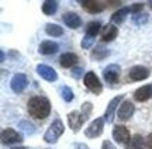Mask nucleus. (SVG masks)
<instances>
[{
    "label": "nucleus",
    "instance_id": "8",
    "mask_svg": "<svg viewBox=\"0 0 152 149\" xmlns=\"http://www.w3.org/2000/svg\"><path fill=\"white\" fill-rule=\"evenodd\" d=\"M134 104L131 103L130 100H124L118 107V111H117V117H118L120 121H128L132 114H134Z\"/></svg>",
    "mask_w": 152,
    "mask_h": 149
},
{
    "label": "nucleus",
    "instance_id": "31",
    "mask_svg": "<svg viewBox=\"0 0 152 149\" xmlns=\"http://www.w3.org/2000/svg\"><path fill=\"white\" fill-rule=\"evenodd\" d=\"M92 103H83V105H82V113L85 114V116L89 118V116H90V113H92Z\"/></svg>",
    "mask_w": 152,
    "mask_h": 149
},
{
    "label": "nucleus",
    "instance_id": "32",
    "mask_svg": "<svg viewBox=\"0 0 152 149\" xmlns=\"http://www.w3.org/2000/svg\"><path fill=\"white\" fill-rule=\"evenodd\" d=\"M82 72H83V71H82V68H75V69L72 71V76L75 77V79H79L80 75H82Z\"/></svg>",
    "mask_w": 152,
    "mask_h": 149
},
{
    "label": "nucleus",
    "instance_id": "7",
    "mask_svg": "<svg viewBox=\"0 0 152 149\" xmlns=\"http://www.w3.org/2000/svg\"><path fill=\"white\" fill-rule=\"evenodd\" d=\"M120 73H121V68H120L118 65H115V63H111V65H109V66L104 68L103 77H104V80H106L107 83L114 84V83L118 82Z\"/></svg>",
    "mask_w": 152,
    "mask_h": 149
},
{
    "label": "nucleus",
    "instance_id": "37",
    "mask_svg": "<svg viewBox=\"0 0 152 149\" xmlns=\"http://www.w3.org/2000/svg\"><path fill=\"white\" fill-rule=\"evenodd\" d=\"M11 149H27L26 146H18V148H11Z\"/></svg>",
    "mask_w": 152,
    "mask_h": 149
},
{
    "label": "nucleus",
    "instance_id": "18",
    "mask_svg": "<svg viewBox=\"0 0 152 149\" xmlns=\"http://www.w3.org/2000/svg\"><path fill=\"white\" fill-rule=\"evenodd\" d=\"M82 7L86 11L92 13V14H96V13H100V11L104 9V6L100 3V1H96V0H86V1H82Z\"/></svg>",
    "mask_w": 152,
    "mask_h": 149
},
{
    "label": "nucleus",
    "instance_id": "29",
    "mask_svg": "<svg viewBox=\"0 0 152 149\" xmlns=\"http://www.w3.org/2000/svg\"><path fill=\"white\" fill-rule=\"evenodd\" d=\"M132 20L137 25H141V24L148 21V14H137V16L132 17Z\"/></svg>",
    "mask_w": 152,
    "mask_h": 149
},
{
    "label": "nucleus",
    "instance_id": "12",
    "mask_svg": "<svg viewBox=\"0 0 152 149\" xmlns=\"http://www.w3.org/2000/svg\"><path fill=\"white\" fill-rule=\"evenodd\" d=\"M121 100H124V94H120V96H117V97H114V99L109 103L107 110H106V113H104V121L106 122H113L114 113H115V110H117V107L120 105Z\"/></svg>",
    "mask_w": 152,
    "mask_h": 149
},
{
    "label": "nucleus",
    "instance_id": "30",
    "mask_svg": "<svg viewBox=\"0 0 152 149\" xmlns=\"http://www.w3.org/2000/svg\"><path fill=\"white\" fill-rule=\"evenodd\" d=\"M142 9H144V4H142V3H134V4L130 7V11L134 16H137V14H141Z\"/></svg>",
    "mask_w": 152,
    "mask_h": 149
},
{
    "label": "nucleus",
    "instance_id": "27",
    "mask_svg": "<svg viewBox=\"0 0 152 149\" xmlns=\"http://www.w3.org/2000/svg\"><path fill=\"white\" fill-rule=\"evenodd\" d=\"M18 128H21L23 131L26 134H34L35 132V127H34L31 122H28V121H20V124H18Z\"/></svg>",
    "mask_w": 152,
    "mask_h": 149
},
{
    "label": "nucleus",
    "instance_id": "1",
    "mask_svg": "<svg viewBox=\"0 0 152 149\" xmlns=\"http://www.w3.org/2000/svg\"><path fill=\"white\" fill-rule=\"evenodd\" d=\"M28 114L37 120H45L51 113V103L44 96H34L27 103Z\"/></svg>",
    "mask_w": 152,
    "mask_h": 149
},
{
    "label": "nucleus",
    "instance_id": "23",
    "mask_svg": "<svg viewBox=\"0 0 152 149\" xmlns=\"http://www.w3.org/2000/svg\"><path fill=\"white\" fill-rule=\"evenodd\" d=\"M58 10V1L55 0H47L42 3V11L47 16H52L55 11Z\"/></svg>",
    "mask_w": 152,
    "mask_h": 149
},
{
    "label": "nucleus",
    "instance_id": "36",
    "mask_svg": "<svg viewBox=\"0 0 152 149\" xmlns=\"http://www.w3.org/2000/svg\"><path fill=\"white\" fill-rule=\"evenodd\" d=\"M4 58H6V56H4V52L1 51V62H4Z\"/></svg>",
    "mask_w": 152,
    "mask_h": 149
},
{
    "label": "nucleus",
    "instance_id": "6",
    "mask_svg": "<svg viewBox=\"0 0 152 149\" xmlns=\"http://www.w3.org/2000/svg\"><path fill=\"white\" fill-rule=\"evenodd\" d=\"M103 128H104V118L99 117V118L93 120V121L89 124V127L86 128L85 135H86L87 138H97L99 135H102Z\"/></svg>",
    "mask_w": 152,
    "mask_h": 149
},
{
    "label": "nucleus",
    "instance_id": "19",
    "mask_svg": "<svg viewBox=\"0 0 152 149\" xmlns=\"http://www.w3.org/2000/svg\"><path fill=\"white\" fill-rule=\"evenodd\" d=\"M77 62V55L73 52H66L64 55H61L59 58V63L62 68H72L76 65Z\"/></svg>",
    "mask_w": 152,
    "mask_h": 149
},
{
    "label": "nucleus",
    "instance_id": "15",
    "mask_svg": "<svg viewBox=\"0 0 152 149\" xmlns=\"http://www.w3.org/2000/svg\"><path fill=\"white\" fill-rule=\"evenodd\" d=\"M152 97V84H147V86H142V87L137 89L134 92V100L135 101H147Z\"/></svg>",
    "mask_w": 152,
    "mask_h": 149
},
{
    "label": "nucleus",
    "instance_id": "13",
    "mask_svg": "<svg viewBox=\"0 0 152 149\" xmlns=\"http://www.w3.org/2000/svg\"><path fill=\"white\" fill-rule=\"evenodd\" d=\"M62 20L66 24V27L72 28V30H76L82 25V18L79 14H76L75 11H68L62 16Z\"/></svg>",
    "mask_w": 152,
    "mask_h": 149
},
{
    "label": "nucleus",
    "instance_id": "38",
    "mask_svg": "<svg viewBox=\"0 0 152 149\" xmlns=\"http://www.w3.org/2000/svg\"><path fill=\"white\" fill-rule=\"evenodd\" d=\"M149 7H151V9H152V1H149Z\"/></svg>",
    "mask_w": 152,
    "mask_h": 149
},
{
    "label": "nucleus",
    "instance_id": "5",
    "mask_svg": "<svg viewBox=\"0 0 152 149\" xmlns=\"http://www.w3.org/2000/svg\"><path fill=\"white\" fill-rule=\"evenodd\" d=\"M23 141V135L13 128H4L1 131V144L3 145H13L18 144Z\"/></svg>",
    "mask_w": 152,
    "mask_h": 149
},
{
    "label": "nucleus",
    "instance_id": "28",
    "mask_svg": "<svg viewBox=\"0 0 152 149\" xmlns=\"http://www.w3.org/2000/svg\"><path fill=\"white\" fill-rule=\"evenodd\" d=\"M93 42H94V38H93V37H90V35H85L83 39H82L80 45H82L83 49H89V48L93 45Z\"/></svg>",
    "mask_w": 152,
    "mask_h": 149
},
{
    "label": "nucleus",
    "instance_id": "11",
    "mask_svg": "<svg viewBox=\"0 0 152 149\" xmlns=\"http://www.w3.org/2000/svg\"><path fill=\"white\" fill-rule=\"evenodd\" d=\"M113 138L118 144H128L130 142V131L124 125H115L113 129Z\"/></svg>",
    "mask_w": 152,
    "mask_h": 149
},
{
    "label": "nucleus",
    "instance_id": "20",
    "mask_svg": "<svg viewBox=\"0 0 152 149\" xmlns=\"http://www.w3.org/2000/svg\"><path fill=\"white\" fill-rule=\"evenodd\" d=\"M110 55V51L107 49V48H104V47H96L92 51V59L93 61H103V59H106L107 56Z\"/></svg>",
    "mask_w": 152,
    "mask_h": 149
},
{
    "label": "nucleus",
    "instance_id": "4",
    "mask_svg": "<svg viewBox=\"0 0 152 149\" xmlns=\"http://www.w3.org/2000/svg\"><path fill=\"white\" fill-rule=\"evenodd\" d=\"M86 120L87 117L82 111H72V113L68 114V124H69V127L72 128L73 132H77Z\"/></svg>",
    "mask_w": 152,
    "mask_h": 149
},
{
    "label": "nucleus",
    "instance_id": "25",
    "mask_svg": "<svg viewBox=\"0 0 152 149\" xmlns=\"http://www.w3.org/2000/svg\"><path fill=\"white\" fill-rule=\"evenodd\" d=\"M100 28H102V24L99 21H90L86 27V35H90V37L94 38L100 33Z\"/></svg>",
    "mask_w": 152,
    "mask_h": 149
},
{
    "label": "nucleus",
    "instance_id": "2",
    "mask_svg": "<svg viewBox=\"0 0 152 149\" xmlns=\"http://www.w3.org/2000/svg\"><path fill=\"white\" fill-rule=\"evenodd\" d=\"M64 131H65L64 122L61 121L59 118H56V120L49 125V128L47 129V132H45V135H44L45 142H48V144H55V142L59 139L61 135L64 134Z\"/></svg>",
    "mask_w": 152,
    "mask_h": 149
},
{
    "label": "nucleus",
    "instance_id": "21",
    "mask_svg": "<svg viewBox=\"0 0 152 149\" xmlns=\"http://www.w3.org/2000/svg\"><path fill=\"white\" fill-rule=\"evenodd\" d=\"M128 13H130V7H121L120 10H117L113 16H111V21L115 23V24L124 23V20L127 18V16H128Z\"/></svg>",
    "mask_w": 152,
    "mask_h": 149
},
{
    "label": "nucleus",
    "instance_id": "24",
    "mask_svg": "<svg viewBox=\"0 0 152 149\" xmlns=\"http://www.w3.org/2000/svg\"><path fill=\"white\" fill-rule=\"evenodd\" d=\"M125 149H144V142H142V137L141 135H134L130 139V142L127 144Z\"/></svg>",
    "mask_w": 152,
    "mask_h": 149
},
{
    "label": "nucleus",
    "instance_id": "34",
    "mask_svg": "<svg viewBox=\"0 0 152 149\" xmlns=\"http://www.w3.org/2000/svg\"><path fill=\"white\" fill-rule=\"evenodd\" d=\"M145 145H147L149 149H152V134H149L147 137V139H145Z\"/></svg>",
    "mask_w": 152,
    "mask_h": 149
},
{
    "label": "nucleus",
    "instance_id": "22",
    "mask_svg": "<svg viewBox=\"0 0 152 149\" xmlns=\"http://www.w3.org/2000/svg\"><path fill=\"white\" fill-rule=\"evenodd\" d=\"M45 33L51 35V37H61V35H64V28L59 27L58 24L49 23V24L45 25Z\"/></svg>",
    "mask_w": 152,
    "mask_h": 149
},
{
    "label": "nucleus",
    "instance_id": "9",
    "mask_svg": "<svg viewBox=\"0 0 152 149\" xmlns=\"http://www.w3.org/2000/svg\"><path fill=\"white\" fill-rule=\"evenodd\" d=\"M27 76L24 73H16L10 80V87L14 93H21V92H24V89L27 87Z\"/></svg>",
    "mask_w": 152,
    "mask_h": 149
},
{
    "label": "nucleus",
    "instance_id": "14",
    "mask_svg": "<svg viewBox=\"0 0 152 149\" xmlns=\"http://www.w3.org/2000/svg\"><path fill=\"white\" fill-rule=\"evenodd\" d=\"M37 73L39 76L45 79V80H48V82H55L56 79H58V75L55 72V69H52L51 66L48 65H37Z\"/></svg>",
    "mask_w": 152,
    "mask_h": 149
},
{
    "label": "nucleus",
    "instance_id": "26",
    "mask_svg": "<svg viewBox=\"0 0 152 149\" xmlns=\"http://www.w3.org/2000/svg\"><path fill=\"white\" fill-rule=\"evenodd\" d=\"M61 96H62V99L65 100L66 103H71L72 100H73V97H75L72 89L68 87V86H64V87L61 89Z\"/></svg>",
    "mask_w": 152,
    "mask_h": 149
},
{
    "label": "nucleus",
    "instance_id": "33",
    "mask_svg": "<svg viewBox=\"0 0 152 149\" xmlns=\"http://www.w3.org/2000/svg\"><path fill=\"white\" fill-rule=\"evenodd\" d=\"M102 149H115V146L110 141H104L103 145H102Z\"/></svg>",
    "mask_w": 152,
    "mask_h": 149
},
{
    "label": "nucleus",
    "instance_id": "16",
    "mask_svg": "<svg viewBox=\"0 0 152 149\" xmlns=\"http://www.w3.org/2000/svg\"><path fill=\"white\" fill-rule=\"evenodd\" d=\"M58 48H59L58 44L54 41H44L38 47V52L42 55H52L55 52H58Z\"/></svg>",
    "mask_w": 152,
    "mask_h": 149
},
{
    "label": "nucleus",
    "instance_id": "17",
    "mask_svg": "<svg viewBox=\"0 0 152 149\" xmlns=\"http://www.w3.org/2000/svg\"><path fill=\"white\" fill-rule=\"evenodd\" d=\"M117 34H118L117 27L113 25V24H107V25H104L103 31H102V39L104 42H110V41H113L117 37Z\"/></svg>",
    "mask_w": 152,
    "mask_h": 149
},
{
    "label": "nucleus",
    "instance_id": "3",
    "mask_svg": "<svg viewBox=\"0 0 152 149\" xmlns=\"http://www.w3.org/2000/svg\"><path fill=\"white\" fill-rule=\"evenodd\" d=\"M83 82H85V86H86V87L89 89L92 93L100 94L102 92H103V84L100 83L99 77L96 76V73L92 72V71H90V72H86Z\"/></svg>",
    "mask_w": 152,
    "mask_h": 149
},
{
    "label": "nucleus",
    "instance_id": "35",
    "mask_svg": "<svg viewBox=\"0 0 152 149\" xmlns=\"http://www.w3.org/2000/svg\"><path fill=\"white\" fill-rule=\"evenodd\" d=\"M75 148L76 149H90L89 146H87V145H85V144H76Z\"/></svg>",
    "mask_w": 152,
    "mask_h": 149
},
{
    "label": "nucleus",
    "instance_id": "10",
    "mask_svg": "<svg viewBox=\"0 0 152 149\" xmlns=\"http://www.w3.org/2000/svg\"><path fill=\"white\" fill-rule=\"evenodd\" d=\"M128 77L134 82H140V80H145L149 77V69L142 65H137V66H132L128 72Z\"/></svg>",
    "mask_w": 152,
    "mask_h": 149
}]
</instances>
